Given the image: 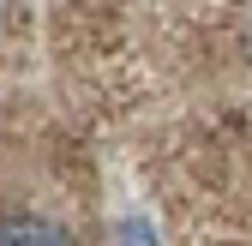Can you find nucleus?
Listing matches in <instances>:
<instances>
[{
  "mask_svg": "<svg viewBox=\"0 0 252 246\" xmlns=\"http://www.w3.org/2000/svg\"><path fill=\"white\" fill-rule=\"evenodd\" d=\"M0 246H72V234L48 216H36V210H6L0 216Z\"/></svg>",
  "mask_w": 252,
  "mask_h": 246,
  "instance_id": "nucleus-1",
  "label": "nucleus"
}]
</instances>
